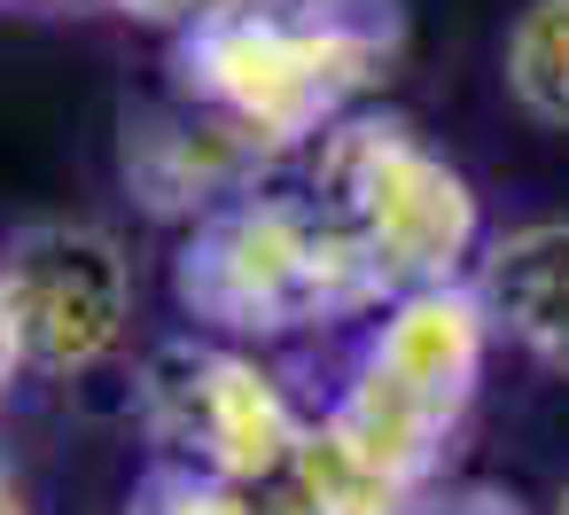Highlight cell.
Instances as JSON below:
<instances>
[{
  "label": "cell",
  "mask_w": 569,
  "mask_h": 515,
  "mask_svg": "<svg viewBox=\"0 0 569 515\" xmlns=\"http://www.w3.org/2000/svg\"><path fill=\"white\" fill-rule=\"evenodd\" d=\"M406 56V0H234L164 40L180 95L234 118L273 165L375 110Z\"/></svg>",
  "instance_id": "1"
},
{
  "label": "cell",
  "mask_w": 569,
  "mask_h": 515,
  "mask_svg": "<svg viewBox=\"0 0 569 515\" xmlns=\"http://www.w3.org/2000/svg\"><path fill=\"white\" fill-rule=\"evenodd\" d=\"M172 297L188 328L258 344V351L328 344L343 328H367L390 305V289L375 281V266L336 227V211L305 188L297 165H273L250 196L180 227Z\"/></svg>",
  "instance_id": "2"
},
{
  "label": "cell",
  "mask_w": 569,
  "mask_h": 515,
  "mask_svg": "<svg viewBox=\"0 0 569 515\" xmlns=\"http://www.w3.org/2000/svg\"><path fill=\"white\" fill-rule=\"evenodd\" d=\"M491 351L499 336L468 281L406 289L359 328L343 375L320 390V429L351 460H367L382 484H398L406 499H429L483 390Z\"/></svg>",
  "instance_id": "3"
},
{
  "label": "cell",
  "mask_w": 569,
  "mask_h": 515,
  "mask_svg": "<svg viewBox=\"0 0 569 515\" xmlns=\"http://www.w3.org/2000/svg\"><path fill=\"white\" fill-rule=\"evenodd\" d=\"M305 172V188L336 211V227L359 242V258L375 266V281L390 297L406 289H437V281H468L491 227L483 204L468 188L460 165H445L406 118L390 110H359L336 133H320L305 157H289Z\"/></svg>",
  "instance_id": "4"
},
{
  "label": "cell",
  "mask_w": 569,
  "mask_h": 515,
  "mask_svg": "<svg viewBox=\"0 0 569 515\" xmlns=\"http://www.w3.org/2000/svg\"><path fill=\"white\" fill-rule=\"evenodd\" d=\"M320 422V398H305L281 375V351L227 344V336H164L133 375V429L149 460L203 468L227 484H273Z\"/></svg>",
  "instance_id": "5"
},
{
  "label": "cell",
  "mask_w": 569,
  "mask_h": 515,
  "mask_svg": "<svg viewBox=\"0 0 569 515\" xmlns=\"http://www.w3.org/2000/svg\"><path fill=\"white\" fill-rule=\"evenodd\" d=\"M0 297H9L24 375L79 383L102 375L133 344V250L102 219H32L0 242Z\"/></svg>",
  "instance_id": "6"
},
{
  "label": "cell",
  "mask_w": 569,
  "mask_h": 515,
  "mask_svg": "<svg viewBox=\"0 0 569 515\" xmlns=\"http://www.w3.org/2000/svg\"><path fill=\"white\" fill-rule=\"evenodd\" d=\"M266 172H273V157H266L234 118H219L211 102H196V95H180V87L157 95V102H141V110H126L118 180H126V196H133L149 219H164V227L211 219L219 204L250 196Z\"/></svg>",
  "instance_id": "7"
},
{
  "label": "cell",
  "mask_w": 569,
  "mask_h": 515,
  "mask_svg": "<svg viewBox=\"0 0 569 515\" xmlns=\"http://www.w3.org/2000/svg\"><path fill=\"white\" fill-rule=\"evenodd\" d=\"M468 289L491 313V336L530 359L538 375L569 383V219H522L499 227L468 274Z\"/></svg>",
  "instance_id": "8"
},
{
  "label": "cell",
  "mask_w": 569,
  "mask_h": 515,
  "mask_svg": "<svg viewBox=\"0 0 569 515\" xmlns=\"http://www.w3.org/2000/svg\"><path fill=\"white\" fill-rule=\"evenodd\" d=\"M421 499H406L398 484H382L367 460H351L320 422L305 437V453L266 484V515H413Z\"/></svg>",
  "instance_id": "9"
},
{
  "label": "cell",
  "mask_w": 569,
  "mask_h": 515,
  "mask_svg": "<svg viewBox=\"0 0 569 515\" xmlns=\"http://www.w3.org/2000/svg\"><path fill=\"white\" fill-rule=\"evenodd\" d=\"M499 79L530 126L569 133V0H522L499 40Z\"/></svg>",
  "instance_id": "10"
},
{
  "label": "cell",
  "mask_w": 569,
  "mask_h": 515,
  "mask_svg": "<svg viewBox=\"0 0 569 515\" xmlns=\"http://www.w3.org/2000/svg\"><path fill=\"white\" fill-rule=\"evenodd\" d=\"M126 515H266V484H227V476H203V468L149 460Z\"/></svg>",
  "instance_id": "11"
},
{
  "label": "cell",
  "mask_w": 569,
  "mask_h": 515,
  "mask_svg": "<svg viewBox=\"0 0 569 515\" xmlns=\"http://www.w3.org/2000/svg\"><path fill=\"white\" fill-rule=\"evenodd\" d=\"M102 9H118V17H126V24H141V32H164V40H180V32H196L203 17L234 9V0H102Z\"/></svg>",
  "instance_id": "12"
},
{
  "label": "cell",
  "mask_w": 569,
  "mask_h": 515,
  "mask_svg": "<svg viewBox=\"0 0 569 515\" xmlns=\"http://www.w3.org/2000/svg\"><path fill=\"white\" fill-rule=\"evenodd\" d=\"M32 383L24 375V344H17V320H9V297H0V406H9V390Z\"/></svg>",
  "instance_id": "13"
},
{
  "label": "cell",
  "mask_w": 569,
  "mask_h": 515,
  "mask_svg": "<svg viewBox=\"0 0 569 515\" xmlns=\"http://www.w3.org/2000/svg\"><path fill=\"white\" fill-rule=\"evenodd\" d=\"M437 515H522V499H515V492H483V484H476V492H452Z\"/></svg>",
  "instance_id": "14"
},
{
  "label": "cell",
  "mask_w": 569,
  "mask_h": 515,
  "mask_svg": "<svg viewBox=\"0 0 569 515\" xmlns=\"http://www.w3.org/2000/svg\"><path fill=\"white\" fill-rule=\"evenodd\" d=\"M0 515H32V507H24V492H17V484H9V492H0Z\"/></svg>",
  "instance_id": "15"
},
{
  "label": "cell",
  "mask_w": 569,
  "mask_h": 515,
  "mask_svg": "<svg viewBox=\"0 0 569 515\" xmlns=\"http://www.w3.org/2000/svg\"><path fill=\"white\" fill-rule=\"evenodd\" d=\"M24 9H102V0H24Z\"/></svg>",
  "instance_id": "16"
},
{
  "label": "cell",
  "mask_w": 569,
  "mask_h": 515,
  "mask_svg": "<svg viewBox=\"0 0 569 515\" xmlns=\"http://www.w3.org/2000/svg\"><path fill=\"white\" fill-rule=\"evenodd\" d=\"M553 515H569V484H561V492H553Z\"/></svg>",
  "instance_id": "17"
},
{
  "label": "cell",
  "mask_w": 569,
  "mask_h": 515,
  "mask_svg": "<svg viewBox=\"0 0 569 515\" xmlns=\"http://www.w3.org/2000/svg\"><path fill=\"white\" fill-rule=\"evenodd\" d=\"M0 9H9V0H0Z\"/></svg>",
  "instance_id": "18"
}]
</instances>
